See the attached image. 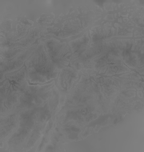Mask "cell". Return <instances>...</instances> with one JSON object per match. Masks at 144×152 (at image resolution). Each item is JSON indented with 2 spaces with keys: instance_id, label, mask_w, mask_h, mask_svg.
I'll use <instances>...</instances> for the list:
<instances>
[{
  "instance_id": "6da1fadb",
  "label": "cell",
  "mask_w": 144,
  "mask_h": 152,
  "mask_svg": "<svg viewBox=\"0 0 144 152\" xmlns=\"http://www.w3.org/2000/svg\"><path fill=\"white\" fill-rule=\"evenodd\" d=\"M27 76L31 83H43L57 77L59 69L51 61L44 45L39 44L26 61Z\"/></svg>"
},
{
  "instance_id": "7a4b0ae2",
  "label": "cell",
  "mask_w": 144,
  "mask_h": 152,
  "mask_svg": "<svg viewBox=\"0 0 144 152\" xmlns=\"http://www.w3.org/2000/svg\"><path fill=\"white\" fill-rule=\"evenodd\" d=\"M44 47L50 59L59 69L67 67L71 59L72 51L66 42L51 39L44 42Z\"/></svg>"
},
{
  "instance_id": "3957f363",
  "label": "cell",
  "mask_w": 144,
  "mask_h": 152,
  "mask_svg": "<svg viewBox=\"0 0 144 152\" xmlns=\"http://www.w3.org/2000/svg\"><path fill=\"white\" fill-rule=\"evenodd\" d=\"M70 68H64L59 74V84L63 90L69 91L77 77V74Z\"/></svg>"
},
{
  "instance_id": "277c9868",
  "label": "cell",
  "mask_w": 144,
  "mask_h": 152,
  "mask_svg": "<svg viewBox=\"0 0 144 152\" xmlns=\"http://www.w3.org/2000/svg\"><path fill=\"white\" fill-rule=\"evenodd\" d=\"M89 41L90 39L88 36V34L86 33L76 40L70 42L73 57L75 58H78L79 56L81 57L87 50L86 48L89 45Z\"/></svg>"
}]
</instances>
